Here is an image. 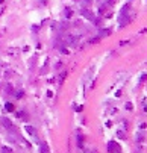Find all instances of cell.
I'll list each match as a JSON object with an SVG mask.
<instances>
[{
    "label": "cell",
    "instance_id": "8fae6325",
    "mask_svg": "<svg viewBox=\"0 0 147 153\" xmlns=\"http://www.w3.org/2000/svg\"><path fill=\"white\" fill-rule=\"evenodd\" d=\"M92 3V0H82V5L84 6H89Z\"/></svg>",
    "mask_w": 147,
    "mask_h": 153
},
{
    "label": "cell",
    "instance_id": "277c9868",
    "mask_svg": "<svg viewBox=\"0 0 147 153\" xmlns=\"http://www.w3.org/2000/svg\"><path fill=\"white\" fill-rule=\"evenodd\" d=\"M24 129H26V132L29 133V135H32V136H37V130H35L32 126H24Z\"/></svg>",
    "mask_w": 147,
    "mask_h": 153
},
{
    "label": "cell",
    "instance_id": "52a82bcc",
    "mask_svg": "<svg viewBox=\"0 0 147 153\" xmlns=\"http://www.w3.org/2000/svg\"><path fill=\"white\" fill-rule=\"evenodd\" d=\"M5 108H6V111H9V112H12V111H14V105H12V103H6Z\"/></svg>",
    "mask_w": 147,
    "mask_h": 153
},
{
    "label": "cell",
    "instance_id": "8992f818",
    "mask_svg": "<svg viewBox=\"0 0 147 153\" xmlns=\"http://www.w3.org/2000/svg\"><path fill=\"white\" fill-rule=\"evenodd\" d=\"M2 121H3V124H5V127H6V129H11V126H12V123H11V121H9V120H8V118H3V120H2Z\"/></svg>",
    "mask_w": 147,
    "mask_h": 153
},
{
    "label": "cell",
    "instance_id": "6da1fadb",
    "mask_svg": "<svg viewBox=\"0 0 147 153\" xmlns=\"http://www.w3.org/2000/svg\"><path fill=\"white\" fill-rule=\"evenodd\" d=\"M118 150H120V147H118V144H117V142L111 141L109 144H108V152H109V153H117Z\"/></svg>",
    "mask_w": 147,
    "mask_h": 153
},
{
    "label": "cell",
    "instance_id": "30bf717a",
    "mask_svg": "<svg viewBox=\"0 0 147 153\" xmlns=\"http://www.w3.org/2000/svg\"><path fill=\"white\" fill-rule=\"evenodd\" d=\"M106 8H108V5H103V6H100V9H99V14H103V12L106 11Z\"/></svg>",
    "mask_w": 147,
    "mask_h": 153
},
{
    "label": "cell",
    "instance_id": "3957f363",
    "mask_svg": "<svg viewBox=\"0 0 147 153\" xmlns=\"http://www.w3.org/2000/svg\"><path fill=\"white\" fill-rule=\"evenodd\" d=\"M40 152H41V153H50L47 142H41V144H40Z\"/></svg>",
    "mask_w": 147,
    "mask_h": 153
},
{
    "label": "cell",
    "instance_id": "9c48e42d",
    "mask_svg": "<svg viewBox=\"0 0 147 153\" xmlns=\"http://www.w3.org/2000/svg\"><path fill=\"white\" fill-rule=\"evenodd\" d=\"M65 17L67 18L71 17V9H70V8H65Z\"/></svg>",
    "mask_w": 147,
    "mask_h": 153
},
{
    "label": "cell",
    "instance_id": "5b68a950",
    "mask_svg": "<svg viewBox=\"0 0 147 153\" xmlns=\"http://www.w3.org/2000/svg\"><path fill=\"white\" fill-rule=\"evenodd\" d=\"M77 146L81 149H84V136L82 135H77Z\"/></svg>",
    "mask_w": 147,
    "mask_h": 153
},
{
    "label": "cell",
    "instance_id": "7c38bea8",
    "mask_svg": "<svg viewBox=\"0 0 147 153\" xmlns=\"http://www.w3.org/2000/svg\"><path fill=\"white\" fill-rule=\"evenodd\" d=\"M85 153H96L94 150H85Z\"/></svg>",
    "mask_w": 147,
    "mask_h": 153
},
{
    "label": "cell",
    "instance_id": "7a4b0ae2",
    "mask_svg": "<svg viewBox=\"0 0 147 153\" xmlns=\"http://www.w3.org/2000/svg\"><path fill=\"white\" fill-rule=\"evenodd\" d=\"M82 15H84L87 20H91V21H94V14H92L91 11H88V9H82V12H81Z\"/></svg>",
    "mask_w": 147,
    "mask_h": 153
},
{
    "label": "cell",
    "instance_id": "ba28073f",
    "mask_svg": "<svg viewBox=\"0 0 147 153\" xmlns=\"http://www.w3.org/2000/svg\"><path fill=\"white\" fill-rule=\"evenodd\" d=\"M2 153H12V149L8 147V146H5V147H2Z\"/></svg>",
    "mask_w": 147,
    "mask_h": 153
}]
</instances>
